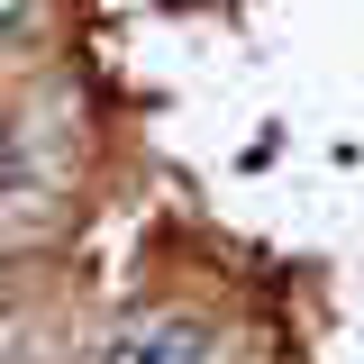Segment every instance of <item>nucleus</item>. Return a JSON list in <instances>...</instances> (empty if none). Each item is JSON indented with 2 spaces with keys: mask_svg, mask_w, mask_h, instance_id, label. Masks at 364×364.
I'll return each instance as SVG.
<instances>
[{
  "mask_svg": "<svg viewBox=\"0 0 364 364\" xmlns=\"http://www.w3.org/2000/svg\"><path fill=\"white\" fill-rule=\"evenodd\" d=\"M64 55V0H0V73Z\"/></svg>",
  "mask_w": 364,
  "mask_h": 364,
  "instance_id": "nucleus-1",
  "label": "nucleus"
},
{
  "mask_svg": "<svg viewBox=\"0 0 364 364\" xmlns=\"http://www.w3.org/2000/svg\"><path fill=\"white\" fill-rule=\"evenodd\" d=\"M18 318H28V255H9V246H0V337H9Z\"/></svg>",
  "mask_w": 364,
  "mask_h": 364,
  "instance_id": "nucleus-2",
  "label": "nucleus"
}]
</instances>
